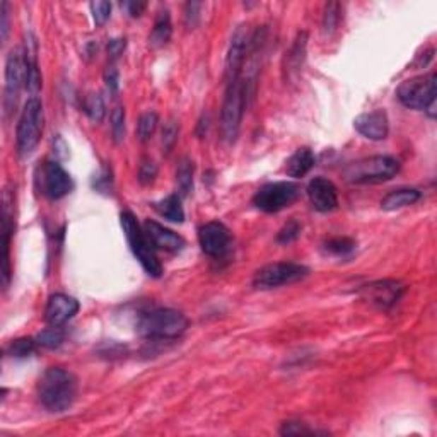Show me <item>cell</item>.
Wrapping results in <instances>:
<instances>
[{"label":"cell","mask_w":437,"mask_h":437,"mask_svg":"<svg viewBox=\"0 0 437 437\" xmlns=\"http://www.w3.org/2000/svg\"><path fill=\"white\" fill-rule=\"evenodd\" d=\"M126 47V40L125 38H115V40H109L108 43V55L112 56V59H118V56L121 55Z\"/></svg>","instance_id":"74e56055"},{"label":"cell","mask_w":437,"mask_h":437,"mask_svg":"<svg viewBox=\"0 0 437 437\" xmlns=\"http://www.w3.org/2000/svg\"><path fill=\"white\" fill-rule=\"evenodd\" d=\"M157 124H159L157 113H154V112L144 113V115L138 118V124H137L138 138H140L142 142L149 140V138L154 136V132H156Z\"/></svg>","instance_id":"83f0119b"},{"label":"cell","mask_w":437,"mask_h":437,"mask_svg":"<svg viewBox=\"0 0 437 437\" xmlns=\"http://www.w3.org/2000/svg\"><path fill=\"white\" fill-rule=\"evenodd\" d=\"M403 292H405V284L393 279L376 280L361 289V296L364 297V301L371 302L379 309H390L398 302Z\"/></svg>","instance_id":"4fadbf2b"},{"label":"cell","mask_w":437,"mask_h":437,"mask_svg":"<svg viewBox=\"0 0 437 437\" xmlns=\"http://www.w3.org/2000/svg\"><path fill=\"white\" fill-rule=\"evenodd\" d=\"M316 156L309 147H301L296 152L289 157L287 164H285V173L291 178H302L313 169Z\"/></svg>","instance_id":"d6986e66"},{"label":"cell","mask_w":437,"mask_h":437,"mask_svg":"<svg viewBox=\"0 0 437 437\" xmlns=\"http://www.w3.org/2000/svg\"><path fill=\"white\" fill-rule=\"evenodd\" d=\"M188 328V318L176 309L159 308L138 318L137 332L150 340H173Z\"/></svg>","instance_id":"3957f363"},{"label":"cell","mask_w":437,"mask_h":437,"mask_svg":"<svg viewBox=\"0 0 437 437\" xmlns=\"http://www.w3.org/2000/svg\"><path fill=\"white\" fill-rule=\"evenodd\" d=\"M89 7H91L92 19L97 26H101V24L108 21L109 14H112V4L106 2V0H97V2H91V6Z\"/></svg>","instance_id":"836d02e7"},{"label":"cell","mask_w":437,"mask_h":437,"mask_svg":"<svg viewBox=\"0 0 437 437\" xmlns=\"http://www.w3.org/2000/svg\"><path fill=\"white\" fill-rule=\"evenodd\" d=\"M156 176H157V166L154 164L152 161H149V159H144L140 167H138V181H140L142 185H150V183L156 179Z\"/></svg>","instance_id":"d590c367"},{"label":"cell","mask_w":437,"mask_h":437,"mask_svg":"<svg viewBox=\"0 0 437 437\" xmlns=\"http://www.w3.org/2000/svg\"><path fill=\"white\" fill-rule=\"evenodd\" d=\"M7 9H9V4L2 2V7H0V16H2V40L6 42L7 35H9V14H7Z\"/></svg>","instance_id":"60d3db41"},{"label":"cell","mask_w":437,"mask_h":437,"mask_svg":"<svg viewBox=\"0 0 437 437\" xmlns=\"http://www.w3.org/2000/svg\"><path fill=\"white\" fill-rule=\"evenodd\" d=\"M198 243L202 251L212 258H222L231 246V232L222 222L212 220L198 229Z\"/></svg>","instance_id":"8fae6325"},{"label":"cell","mask_w":437,"mask_h":437,"mask_svg":"<svg viewBox=\"0 0 437 437\" xmlns=\"http://www.w3.org/2000/svg\"><path fill=\"white\" fill-rule=\"evenodd\" d=\"M38 347L40 345H38V342H36V338H30V337L18 338V340H12L9 347H7V354H9L11 357L24 359L35 354Z\"/></svg>","instance_id":"484cf974"},{"label":"cell","mask_w":437,"mask_h":437,"mask_svg":"<svg viewBox=\"0 0 437 437\" xmlns=\"http://www.w3.org/2000/svg\"><path fill=\"white\" fill-rule=\"evenodd\" d=\"M144 231L147 238L152 243V246L159 248V250L176 253L183 250V246H185V239H183L181 236L167 229L164 226H161V224L154 222V220H145Z\"/></svg>","instance_id":"ac0fdd59"},{"label":"cell","mask_w":437,"mask_h":437,"mask_svg":"<svg viewBox=\"0 0 437 437\" xmlns=\"http://www.w3.org/2000/svg\"><path fill=\"white\" fill-rule=\"evenodd\" d=\"M301 234V224L297 220H291V222L285 224L284 227L277 234V243L280 244H289L292 241H296Z\"/></svg>","instance_id":"d6a6232c"},{"label":"cell","mask_w":437,"mask_h":437,"mask_svg":"<svg viewBox=\"0 0 437 437\" xmlns=\"http://www.w3.org/2000/svg\"><path fill=\"white\" fill-rule=\"evenodd\" d=\"M193 173L195 164L190 157L179 159V164L176 169V186L179 197H188L193 190Z\"/></svg>","instance_id":"603a6c76"},{"label":"cell","mask_w":437,"mask_h":437,"mask_svg":"<svg viewBox=\"0 0 437 437\" xmlns=\"http://www.w3.org/2000/svg\"><path fill=\"white\" fill-rule=\"evenodd\" d=\"M299 188L291 181H275L261 186L253 197V203L265 214H277L296 202Z\"/></svg>","instance_id":"9c48e42d"},{"label":"cell","mask_w":437,"mask_h":437,"mask_svg":"<svg viewBox=\"0 0 437 437\" xmlns=\"http://www.w3.org/2000/svg\"><path fill=\"white\" fill-rule=\"evenodd\" d=\"M112 132L116 144H120L125 137V109L116 106L112 113Z\"/></svg>","instance_id":"4dcf8cb0"},{"label":"cell","mask_w":437,"mask_h":437,"mask_svg":"<svg viewBox=\"0 0 437 437\" xmlns=\"http://www.w3.org/2000/svg\"><path fill=\"white\" fill-rule=\"evenodd\" d=\"M354 126L362 137L369 140H385L390 133V120L385 109L362 113L354 120Z\"/></svg>","instance_id":"2e32d148"},{"label":"cell","mask_w":437,"mask_h":437,"mask_svg":"<svg viewBox=\"0 0 437 437\" xmlns=\"http://www.w3.org/2000/svg\"><path fill=\"white\" fill-rule=\"evenodd\" d=\"M173 35V24H171L169 11H161L157 14L156 23H154V30L149 36V43L154 48H161L167 44Z\"/></svg>","instance_id":"44dd1931"},{"label":"cell","mask_w":437,"mask_h":437,"mask_svg":"<svg viewBox=\"0 0 437 437\" xmlns=\"http://www.w3.org/2000/svg\"><path fill=\"white\" fill-rule=\"evenodd\" d=\"M400 171V162L391 156H371L350 162L345 167L344 176L347 181L355 185H374L396 176Z\"/></svg>","instance_id":"5b68a950"},{"label":"cell","mask_w":437,"mask_h":437,"mask_svg":"<svg viewBox=\"0 0 437 437\" xmlns=\"http://www.w3.org/2000/svg\"><path fill=\"white\" fill-rule=\"evenodd\" d=\"M156 208L162 217L171 220V222L181 224L185 220V210L181 205V197L178 193L167 195L161 202L156 203Z\"/></svg>","instance_id":"7402d4cb"},{"label":"cell","mask_w":437,"mask_h":437,"mask_svg":"<svg viewBox=\"0 0 437 437\" xmlns=\"http://www.w3.org/2000/svg\"><path fill=\"white\" fill-rule=\"evenodd\" d=\"M282 436H314L318 434L314 429H309L302 422H285L280 429Z\"/></svg>","instance_id":"e575fe53"},{"label":"cell","mask_w":437,"mask_h":437,"mask_svg":"<svg viewBox=\"0 0 437 437\" xmlns=\"http://www.w3.org/2000/svg\"><path fill=\"white\" fill-rule=\"evenodd\" d=\"M79 301L67 294H53L44 308V320L52 326H62L79 313Z\"/></svg>","instance_id":"9a60e30c"},{"label":"cell","mask_w":437,"mask_h":437,"mask_svg":"<svg viewBox=\"0 0 437 437\" xmlns=\"http://www.w3.org/2000/svg\"><path fill=\"white\" fill-rule=\"evenodd\" d=\"M44 113L43 104L38 97H30L24 104V109L18 121V132H16V144L21 157H28L40 144L43 133Z\"/></svg>","instance_id":"8992f818"},{"label":"cell","mask_w":437,"mask_h":437,"mask_svg":"<svg viewBox=\"0 0 437 437\" xmlns=\"http://www.w3.org/2000/svg\"><path fill=\"white\" fill-rule=\"evenodd\" d=\"M124 7L126 9V12L132 16V18H138V16H140L142 12L145 11L147 4L145 2H136V0H133V2H125Z\"/></svg>","instance_id":"ab89813d"},{"label":"cell","mask_w":437,"mask_h":437,"mask_svg":"<svg viewBox=\"0 0 437 437\" xmlns=\"http://www.w3.org/2000/svg\"><path fill=\"white\" fill-rule=\"evenodd\" d=\"M38 185L44 197L60 200L72 190V178L59 162L47 161L40 169Z\"/></svg>","instance_id":"30bf717a"},{"label":"cell","mask_w":437,"mask_h":437,"mask_svg":"<svg viewBox=\"0 0 437 437\" xmlns=\"http://www.w3.org/2000/svg\"><path fill=\"white\" fill-rule=\"evenodd\" d=\"M121 229L125 232V238L128 241L130 250H132L138 263L142 265V268L149 273L150 277H161L162 275V265L159 261L156 251H154L152 243L147 238L145 231L138 226L137 217L132 212H121L120 215Z\"/></svg>","instance_id":"277c9868"},{"label":"cell","mask_w":437,"mask_h":437,"mask_svg":"<svg viewBox=\"0 0 437 437\" xmlns=\"http://www.w3.org/2000/svg\"><path fill=\"white\" fill-rule=\"evenodd\" d=\"M251 35L248 31V26L241 24L238 30L234 31L231 38L229 52L226 56V80L227 84L241 77V68L246 62L248 52H250Z\"/></svg>","instance_id":"5bb4252c"},{"label":"cell","mask_w":437,"mask_h":437,"mask_svg":"<svg viewBox=\"0 0 437 437\" xmlns=\"http://www.w3.org/2000/svg\"><path fill=\"white\" fill-rule=\"evenodd\" d=\"M104 83H106V88L109 89V92L115 94L118 91V83H120V77H118V71L115 67H108L104 72Z\"/></svg>","instance_id":"8d00e7d4"},{"label":"cell","mask_w":437,"mask_h":437,"mask_svg":"<svg viewBox=\"0 0 437 437\" xmlns=\"http://www.w3.org/2000/svg\"><path fill=\"white\" fill-rule=\"evenodd\" d=\"M248 97H250V91L243 77H238L227 84L222 109H220V137L226 144H234L238 140Z\"/></svg>","instance_id":"7a4b0ae2"},{"label":"cell","mask_w":437,"mask_h":437,"mask_svg":"<svg viewBox=\"0 0 437 437\" xmlns=\"http://www.w3.org/2000/svg\"><path fill=\"white\" fill-rule=\"evenodd\" d=\"M420 191L415 188H398V190L390 191L385 198L381 200V208L383 210H398V208L414 205L415 202H419Z\"/></svg>","instance_id":"ffe728a7"},{"label":"cell","mask_w":437,"mask_h":437,"mask_svg":"<svg viewBox=\"0 0 437 437\" xmlns=\"http://www.w3.org/2000/svg\"><path fill=\"white\" fill-rule=\"evenodd\" d=\"M64 340H65V330L62 326H52V325L50 328L43 330V332L36 337L38 345L44 347V349H59V347L64 344Z\"/></svg>","instance_id":"4316f807"},{"label":"cell","mask_w":437,"mask_h":437,"mask_svg":"<svg viewBox=\"0 0 437 437\" xmlns=\"http://www.w3.org/2000/svg\"><path fill=\"white\" fill-rule=\"evenodd\" d=\"M340 23V4L330 2L325 7V16H323V30L325 32H333Z\"/></svg>","instance_id":"f546056e"},{"label":"cell","mask_w":437,"mask_h":437,"mask_svg":"<svg viewBox=\"0 0 437 437\" xmlns=\"http://www.w3.org/2000/svg\"><path fill=\"white\" fill-rule=\"evenodd\" d=\"M38 398L50 412H65L77 398V379L71 371L62 367H50L43 373L38 383Z\"/></svg>","instance_id":"6da1fadb"},{"label":"cell","mask_w":437,"mask_h":437,"mask_svg":"<svg viewBox=\"0 0 437 437\" xmlns=\"http://www.w3.org/2000/svg\"><path fill=\"white\" fill-rule=\"evenodd\" d=\"M436 73H426V76L412 77L400 84L396 96L400 103L410 109L419 112H429V116H436Z\"/></svg>","instance_id":"52a82bcc"},{"label":"cell","mask_w":437,"mask_h":437,"mask_svg":"<svg viewBox=\"0 0 437 437\" xmlns=\"http://www.w3.org/2000/svg\"><path fill=\"white\" fill-rule=\"evenodd\" d=\"M308 197L311 200V205L318 212H332L338 207V191L337 186L326 178H314L308 185Z\"/></svg>","instance_id":"e0dca14e"},{"label":"cell","mask_w":437,"mask_h":437,"mask_svg":"<svg viewBox=\"0 0 437 437\" xmlns=\"http://www.w3.org/2000/svg\"><path fill=\"white\" fill-rule=\"evenodd\" d=\"M355 250V241L350 238H333L325 243V251L335 256H347Z\"/></svg>","instance_id":"f1b7e54d"},{"label":"cell","mask_w":437,"mask_h":437,"mask_svg":"<svg viewBox=\"0 0 437 437\" xmlns=\"http://www.w3.org/2000/svg\"><path fill=\"white\" fill-rule=\"evenodd\" d=\"M28 79V60L26 53L21 48H16L9 53L6 62V103L16 104L19 91L26 88Z\"/></svg>","instance_id":"7c38bea8"},{"label":"cell","mask_w":437,"mask_h":437,"mask_svg":"<svg viewBox=\"0 0 437 437\" xmlns=\"http://www.w3.org/2000/svg\"><path fill=\"white\" fill-rule=\"evenodd\" d=\"M309 275V268L301 263H292V261H279V263L265 265L255 273L253 285L261 291L268 289H277L282 285L296 284Z\"/></svg>","instance_id":"ba28073f"},{"label":"cell","mask_w":437,"mask_h":437,"mask_svg":"<svg viewBox=\"0 0 437 437\" xmlns=\"http://www.w3.org/2000/svg\"><path fill=\"white\" fill-rule=\"evenodd\" d=\"M306 42H308V35L306 32H299L294 42L291 52L287 53V71L289 73L294 71H299V67L302 65V60H304L306 55Z\"/></svg>","instance_id":"cb8c5ba5"},{"label":"cell","mask_w":437,"mask_h":437,"mask_svg":"<svg viewBox=\"0 0 437 437\" xmlns=\"http://www.w3.org/2000/svg\"><path fill=\"white\" fill-rule=\"evenodd\" d=\"M178 133H179V125L176 120H167L164 124V128H162V145H164L166 152H171L174 144L178 140Z\"/></svg>","instance_id":"1f68e13d"},{"label":"cell","mask_w":437,"mask_h":437,"mask_svg":"<svg viewBox=\"0 0 437 437\" xmlns=\"http://www.w3.org/2000/svg\"><path fill=\"white\" fill-rule=\"evenodd\" d=\"M83 108H84V113L89 116V120L91 121H96V124L103 121V118L106 115V106H104V100L101 94L91 92L89 96H85Z\"/></svg>","instance_id":"d4e9b609"},{"label":"cell","mask_w":437,"mask_h":437,"mask_svg":"<svg viewBox=\"0 0 437 437\" xmlns=\"http://www.w3.org/2000/svg\"><path fill=\"white\" fill-rule=\"evenodd\" d=\"M200 7H202V4L198 2H188L186 4V24L190 28H193L195 24H197V19H198V12H200Z\"/></svg>","instance_id":"f35d334b"}]
</instances>
